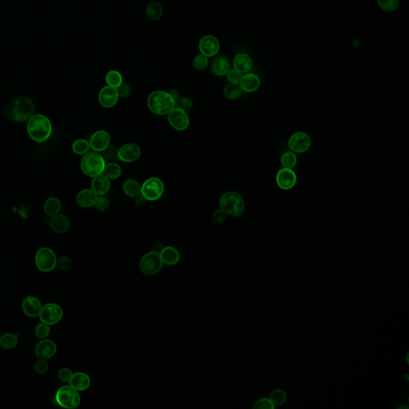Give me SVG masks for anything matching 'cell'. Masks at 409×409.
Masks as SVG:
<instances>
[{"instance_id":"6da1fadb","label":"cell","mask_w":409,"mask_h":409,"mask_svg":"<svg viewBox=\"0 0 409 409\" xmlns=\"http://www.w3.org/2000/svg\"><path fill=\"white\" fill-rule=\"evenodd\" d=\"M35 106L31 99L26 97L14 98L7 104L6 115L15 122H28L34 116Z\"/></svg>"},{"instance_id":"7a4b0ae2","label":"cell","mask_w":409,"mask_h":409,"mask_svg":"<svg viewBox=\"0 0 409 409\" xmlns=\"http://www.w3.org/2000/svg\"><path fill=\"white\" fill-rule=\"evenodd\" d=\"M147 106L152 113L157 115H165L175 107V99L170 93L156 91L149 95Z\"/></svg>"},{"instance_id":"3957f363","label":"cell","mask_w":409,"mask_h":409,"mask_svg":"<svg viewBox=\"0 0 409 409\" xmlns=\"http://www.w3.org/2000/svg\"><path fill=\"white\" fill-rule=\"evenodd\" d=\"M27 132L31 139L36 142H44L50 137L52 125L50 120L43 114H36L29 120Z\"/></svg>"},{"instance_id":"277c9868","label":"cell","mask_w":409,"mask_h":409,"mask_svg":"<svg viewBox=\"0 0 409 409\" xmlns=\"http://www.w3.org/2000/svg\"><path fill=\"white\" fill-rule=\"evenodd\" d=\"M220 209L227 215L232 217H240L245 212V202L238 193L234 191L227 192L221 197L219 200Z\"/></svg>"},{"instance_id":"5b68a950","label":"cell","mask_w":409,"mask_h":409,"mask_svg":"<svg viewBox=\"0 0 409 409\" xmlns=\"http://www.w3.org/2000/svg\"><path fill=\"white\" fill-rule=\"evenodd\" d=\"M106 161L102 155L96 151L87 152L81 161V169L87 176L94 178L103 173Z\"/></svg>"},{"instance_id":"8992f818","label":"cell","mask_w":409,"mask_h":409,"mask_svg":"<svg viewBox=\"0 0 409 409\" xmlns=\"http://www.w3.org/2000/svg\"><path fill=\"white\" fill-rule=\"evenodd\" d=\"M165 185L163 182L158 178H150L144 182L141 186L142 198L149 202L159 200L163 195Z\"/></svg>"},{"instance_id":"52a82bcc","label":"cell","mask_w":409,"mask_h":409,"mask_svg":"<svg viewBox=\"0 0 409 409\" xmlns=\"http://www.w3.org/2000/svg\"><path fill=\"white\" fill-rule=\"evenodd\" d=\"M56 402L65 409H74L80 405V396L78 391L71 386H63L57 392Z\"/></svg>"},{"instance_id":"ba28073f","label":"cell","mask_w":409,"mask_h":409,"mask_svg":"<svg viewBox=\"0 0 409 409\" xmlns=\"http://www.w3.org/2000/svg\"><path fill=\"white\" fill-rule=\"evenodd\" d=\"M163 266L160 253L157 251L148 252L144 255L139 262V269L143 274L147 276L157 274Z\"/></svg>"},{"instance_id":"9c48e42d","label":"cell","mask_w":409,"mask_h":409,"mask_svg":"<svg viewBox=\"0 0 409 409\" xmlns=\"http://www.w3.org/2000/svg\"><path fill=\"white\" fill-rule=\"evenodd\" d=\"M35 263L38 269L43 272H50L56 266V256L50 249L44 247L36 253Z\"/></svg>"},{"instance_id":"30bf717a","label":"cell","mask_w":409,"mask_h":409,"mask_svg":"<svg viewBox=\"0 0 409 409\" xmlns=\"http://www.w3.org/2000/svg\"><path fill=\"white\" fill-rule=\"evenodd\" d=\"M63 316V309L56 304H47L42 308L40 314L42 322L48 325H52L59 322L62 320Z\"/></svg>"},{"instance_id":"8fae6325","label":"cell","mask_w":409,"mask_h":409,"mask_svg":"<svg viewBox=\"0 0 409 409\" xmlns=\"http://www.w3.org/2000/svg\"><path fill=\"white\" fill-rule=\"evenodd\" d=\"M168 122L177 131H184L189 127V118L187 113L182 110L174 107L167 114Z\"/></svg>"},{"instance_id":"7c38bea8","label":"cell","mask_w":409,"mask_h":409,"mask_svg":"<svg viewBox=\"0 0 409 409\" xmlns=\"http://www.w3.org/2000/svg\"><path fill=\"white\" fill-rule=\"evenodd\" d=\"M311 146V140L309 135L304 132H296L290 137L289 147L294 153H304Z\"/></svg>"},{"instance_id":"4fadbf2b","label":"cell","mask_w":409,"mask_h":409,"mask_svg":"<svg viewBox=\"0 0 409 409\" xmlns=\"http://www.w3.org/2000/svg\"><path fill=\"white\" fill-rule=\"evenodd\" d=\"M276 184L284 190H290L295 186L296 182V174L292 169L283 168L279 170L276 176Z\"/></svg>"},{"instance_id":"5bb4252c","label":"cell","mask_w":409,"mask_h":409,"mask_svg":"<svg viewBox=\"0 0 409 409\" xmlns=\"http://www.w3.org/2000/svg\"><path fill=\"white\" fill-rule=\"evenodd\" d=\"M220 49V44L217 38L213 35H205L202 38L199 42V50L202 55L209 57H213L218 54Z\"/></svg>"},{"instance_id":"9a60e30c","label":"cell","mask_w":409,"mask_h":409,"mask_svg":"<svg viewBox=\"0 0 409 409\" xmlns=\"http://www.w3.org/2000/svg\"><path fill=\"white\" fill-rule=\"evenodd\" d=\"M141 156V149L135 143H126L118 150V158L121 161L131 163L137 161Z\"/></svg>"},{"instance_id":"2e32d148","label":"cell","mask_w":409,"mask_h":409,"mask_svg":"<svg viewBox=\"0 0 409 409\" xmlns=\"http://www.w3.org/2000/svg\"><path fill=\"white\" fill-rule=\"evenodd\" d=\"M118 94L117 88L107 86L101 90L98 94V101L104 108H112L118 101Z\"/></svg>"},{"instance_id":"e0dca14e","label":"cell","mask_w":409,"mask_h":409,"mask_svg":"<svg viewBox=\"0 0 409 409\" xmlns=\"http://www.w3.org/2000/svg\"><path fill=\"white\" fill-rule=\"evenodd\" d=\"M91 148L96 152H102L111 143V136L106 131H96L90 139Z\"/></svg>"},{"instance_id":"ac0fdd59","label":"cell","mask_w":409,"mask_h":409,"mask_svg":"<svg viewBox=\"0 0 409 409\" xmlns=\"http://www.w3.org/2000/svg\"><path fill=\"white\" fill-rule=\"evenodd\" d=\"M57 347L55 342L51 340H44L37 344L35 348V354L40 359L47 360L55 354Z\"/></svg>"},{"instance_id":"d6986e66","label":"cell","mask_w":409,"mask_h":409,"mask_svg":"<svg viewBox=\"0 0 409 409\" xmlns=\"http://www.w3.org/2000/svg\"><path fill=\"white\" fill-rule=\"evenodd\" d=\"M42 308L43 307L40 300L35 296H28L24 299L23 302L24 314L30 318H35L37 316H40Z\"/></svg>"},{"instance_id":"ffe728a7","label":"cell","mask_w":409,"mask_h":409,"mask_svg":"<svg viewBox=\"0 0 409 409\" xmlns=\"http://www.w3.org/2000/svg\"><path fill=\"white\" fill-rule=\"evenodd\" d=\"M111 188V182L110 179L105 176L104 174H101L98 176L93 178L91 182V189L97 195H104L109 191Z\"/></svg>"},{"instance_id":"44dd1931","label":"cell","mask_w":409,"mask_h":409,"mask_svg":"<svg viewBox=\"0 0 409 409\" xmlns=\"http://www.w3.org/2000/svg\"><path fill=\"white\" fill-rule=\"evenodd\" d=\"M69 383H70V386L74 387V389L77 390L78 392L84 391L91 386V379L89 376L84 372H76L72 375Z\"/></svg>"},{"instance_id":"7402d4cb","label":"cell","mask_w":409,"mask_h":409,"mask_svg":"<svg viewBox=\"0 0 409 409\" xmlns=\"http://www.w3.org/2000/svg\"><path fill=\"white\" fill-rule=\"evenodd\" d=\"M159 253L163 264L167 266H174L180 261V253L172 246H165Z\"/></svg>"},{"instance_id":"603a6c76","label":"cell","mask_w":409,"mask_h":409,"mask_svg":"<svg viewBox=\"0 0 409 409\" xmlns=\"http://www.w3.org/2000/svg\"><path fill=\"white\" fill-rule=\"evenodd\" d=\"M98 195L92 189H85L81 190L77 194L76 202L82 207H91L94 205Z\"/></svg>"},{"instance_id":"cb8c5ba5","label":"cell","mask_w":409,"mask_h":409,"mask_svg":"<svg viewBox=\"0 0 409 409\" xmlns=\"http://www.w3.org/2000/svg\"><path fill=\"white\" fill-rule=\"evenodd\" d=\"M239 84L245 91L253 92L259 88L261 81L256 74H247L242 76Z\"/></svg>"},{"instance_id":"d4e9b609","label":"cell","mask_w":409,"mask_h":409,"mask_svg":"<svg viewBox=\"0 0 409 409\" xmlns=\"http://www.w3.org/2000/svg\"><path fill=\"white\" fill-rule=\"evenodd\" d=\"M50 227L55 233H64L70 228V222L66 216L56 214L53 216L50 222Z\"/></svg>"},{"instance_id":"484cf974","label":"cell","mask_w":409,"mask_h":409,"mask_svg":"<svg viewBox=\"0 0 409 409\" xmlns=\"http://www.w3.org/2000/svg\"><path fill=\"white\" fill-rule=\"evenodd\" d=\"M233 67H234V69L241 73H246L252 69V59L247 54H244V53L239 54L233 59Z\"/></svg>"},{"instance_id":"4316f807","label":"cell","mask_w":409,"mask_h":409,"mask_svg":"<svg viewBox=\"0 0 409 409\" xmlns=\"http://www.w3.org/2000/svg\"><path fill=\"white\" fill-rule=\"evenodd\" d=\"M211 68L213 74L218 76H224L229 70V63L227 58L219 56L212 62Z\"/></svg>"},{"instance_id":"83f0119b","label":"cell","mask_w":409,"mask_h":409,"mask_svg":"<svg viewBox=\"0 0 409 409\" xmlns=\"http://www.w3.org/2000/svg\"><path fill=\"white\" fill-rule=\"evenodd\" d=\"M141 186L136 180L128 179L122 185V191L127 197L137 198L141 194Z\"/></svg>"},{"instance_id":"f1b7e54d","label":"cell","mask_w":409,"mask_h":409,"mask_svg":"<svg viewBox=\"0 0 409 409\" xmlns=\"http://www.w3.org/2000/svg\"><path fill=\"white\" fill-rule=\"evenodd\" d=\"M61 210V203L56 198H48L44 204V211L50 217L56 215Z\"/></svg>"},{"instance_id":"f546056e","label":"cell","mask_w":409,"mask_h":409,"mask_svg":"<svg viewBox=\"0 0 409 409\" xmlns=\"http://www.w3.org/2000/svg\"><path fill=\"white\" fill-rule=\"evenodd\" d=\"M146 16L151 20H159L162 16L163 9L159 2H152L147 5L146 9Z\"/></svg>"},{"instance_id":"4dcf8cb0","label":"cell","mask_w":409,"mask_h":409,"mask_svg":"<svg viewBox=\"0 0 409 409\" xmlns=\"http://www.w3.org/2000/svg\"><path fill=\"white\" fill-rule=\"evenodd\" d=\"M242 89L239 84L229 83L226 86L224 89V95L228 100H236L242 95Z\"/></svg>"},{"instance_id":"1f68e13d","label":"cell","mask_w":409,"mask_h":409,"mask_svg":"<svg viewBox=\"0 0 409 409\" xmlns=\"http://www.w3.org/2000/svg\"><path fill=\"white\" fill-rule=\"evenodd\" d=\"M102 174H104L105 176L108 178L110 180H114L121 176L122 168L118 164L111 162L106 165Z\"/></svg>"},{"instance_id":"d6a6232c","label":"cell","mask_w":409,"mask_h":409,"mask_svg":"<svg viewBox=\"0 0 409 409\" xmlns=\"http://www.w3.org/2000/svg\"><path fill=\"white\" fill-rule=\"evenodd\" d=\"M106 82L110 87L117 88L122 83V74L117 70H110L106 75Z\"/></svg>"},{"instance_id":"836d02e7","label":"cell","mask_w":409,"mask_h":409,"mask_svg":"<svg viewBox=\"0 0 409 409\" xmlns=\"http://www.w3.org/2000/svg\"><path fill=\"white\" fill-rule=\"evenodd\" d=\"M18 344V338L12 333H5L0 338V345L2 348L11 349L15 348Z\"/></svg>"},{"instance_id":"e575fe53","label":"cell","mask_w":409,"mask_h":409,"mask_svg":"<svg viewBox=\"0 0 409 409\" xmlns=\"http://www.w3.org/2000/svg\"><path fill=\"white\" fill-rule=\"evenodd\" d=\"M90 142L85 139H78L72 145V150L78 155H84L89 152Z\"/></svg>"},{"instance_id":"d590c367","label":"cell","mask_w":409,"mask_h":409,"mask_svg":"<svg viewBox=\"0 0 409 409\" xmlns=\"http://www.w3.org/2000/svg\"><path fill=\"white\" fill-rule=\"evenodd\" d=\"M297 159L295 154L293 152H285L281 158V164L283 168L293 169L296 165Z\"/></svg>"},{"instance_id":"8d00e7d4","label":"cell","mask_w":409,"mask_h":409,"mask_svg":"<svg viewBox=\"0 0 409 409\" xmlns=\"http://www.w3.org/2000/svg\"><path fill=\"white\" fill-rule=\"evenodd\" d=\"M270 399L275 406H280L284 405L287 401V395L283 390L276 389L270 394Z\"/></svg>"},{"instance_id":"74e56055","label":"cell","mask_w":409,"mask_h":409,"mask_svg":"<svg viewBox=\"0 0 409 409\" xmlns=\"http://www.w3.org/2000/svg\"><path fill=\"white\" fill-rule=\"evenodd\" d=\"M175 107L187 113L193 108V102L186 97H178L175 98Z\"/></svg>"},{"instance_id":"f35d334b","label":"cell","mask_w":409,"mask_h":409,"mask_svg":"<svg viewBox=\"0 0 409 409\" xmlns=\"http://www.w3.org/2000/svg\"><path fill=\"white\" fill-rule=\"evenodd\" d=\"M377 3L383 11L392 12L398 8L399 0H377Z\"/></svg>"},{"instance_id":"ab89813d","label":"cell","mask_w":409,"mask_h":409,"mask_svg":"<svg viewBox=\"0 0 409 409\" xmlns=\"http://www.w3.org/2000/svg\"><path fill=\"white\" fill-rule=\"evenodd\" d=\"M208 63H209L208 58L201 54V55H198V56L194 58V61H193V66H194V68L197 70L202 71V70H204L207 68Z\"/></svg>"},{"instance_id":"60d3db41","label":"cell","mask_w":409,"mask_h":409,"mask_svg":"<svg viewBox=\"0 0 409 409\" xmlns=\"http://www.w3.org/2000/svg\"><path fill=\"white\" fill-rule=\"evenodd\" d=\"M49 333H50V327L45 323L42 322L41 324H38L37 327L35 328V335L40 339H45L47 338Z\"/></svg>"},{"instance_id":"b9f144b4","label":"cell","mask_w":409,"mask_h":409,"mask_svg":"<svg viewBox=\"0 0 409 409\" xmlns=\"http://www.w3.org/2000/svg\"><path fill=\"white\" fill-rule=\"evenodd\" d=\"M102 157L104 158V159H107V160H114V159H118V150L116 148L115 146L109 145L107 148L102 151Z\"/></svg>"},{"instance_id":"7bdbcfd3","label":"cell","mask_w":409,"mask_h":409,"mask_svg":"<svg viewBox=\"0 0 409 409\" xmlns=\"http://www.w3.org/2000/svg\"><path fill=\"white\" fill-rule=\"evenodd\" d=\"M72 260L68 256H63V257H59V259L57 260L56 266L63 271H67L71 269L72 267Z\"/></svg>"},{"instance_id":"ee69618b","label":"cell","mask_w":409,"mask_h":409,"mask_svg":"<svg viewBox=\"0 0 409 409\" xmlns=\"http://www.w3.org/2000/svg\"><path fill=\"white\" fill-rule=\"evenodd\" d=\"M227 213H225L222 209H216L215 211L212 213V222L216 225L222 224L227 219Z\"/></svg>"},{"instance_id":"f6af8a7d","label":"cell","mask_w":409,"mask_h":409,"mask_svg":"<svg viewBox=\"0 0 409 409\" xmlns=\"http://www.w3.org/2000/svg\"><path fill=\"white\" fill-rule=\"evenodd\" d=\"M274 408L275 405H273V403L269 398L261 399L253 405L254 409H273Z\"/></svg>"},{"instance_id":"bcb514c9","label":"cell","mask_w":409,"mask_h":409,"mask_svg":"<svg viewBox=\"0 0 409 409\" xmlns=\"http://www.w3.org/2000/svg\"><path fill=\"white\" fill-rule=\"evenodd\" d=\"M94 205L95 206L96 209H98L99 211H105L109 208V200L107 198L100 195L97 198V200H96Z\"/></svg>"},{"instance_id":"7dc6e473","label":"cell","mask_w":409,"mask_h":409,"mask_svg":"<svg viewBox=\"0 0 409 409\" xmlns=\"http://www.w3.org/2000/svg\"><path fill=\"white\" fill-rule=\"evenodd\" d=\"M117 91L119 97L126 98L132 93V87L129 83H122L119 87H117Z\"/></svg>"},{"instance_id":"c3c4849f","label":"cell","mask_w":409,"mask_h":409,"mask_svg":"<svg viewBox=\"0 0 409 409\" xmlns=\"http://www.w3.org/2000/svg\"><path fill=\"white\" fill-rule=\"evenodd\" d=\"M242 73L233 69V70H229L227 73V79L229 81L230 83H236V84H239L241 82V79L242 78Z\"/></svg>"},{"instance_id":"681fc988","label":"cell","mask_w":409,"mask_h":409,"mask_svg":"<svg viewBox=\"0 0 409 409\" xmlns=\"http://www.w3.org/2000/svg\"><path fill=\"white\" fill-rule=\"evenodd\" d=\"M49 365L45 359L38 360L35 364V369L39 373H45L48 370Z\"/></svg>"},{"instance_id":"f907efd6","label":"cell","mask_w":409,"mask_h":409,"mask_svg":"<svg viewBox=\"0 0 409 409\" xmlns=\"http://www.w3.org/2000/svg\"><path fill=\"white\" fill-rule=\"evenodd\" d=\"M72 375H73V373H72L71 370L64 368L59 370L58 377L63 382H69L70 378H71Z\"/></svg>"}]
</instances>
